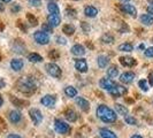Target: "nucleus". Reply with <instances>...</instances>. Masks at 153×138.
I'll return each mask as SVG.
<instances>
[{
    "mask_svg": "<svg viewBox=\"0 0 153 138\" xmlns=\"http://www.w3.org/2000/svg\"><path fill=\"white\" fill-rule=\"evenodd\" d=\"M16 88L22 93H32L37 88V83L32 77L23 76L16 82Z\"/></svg>",
    "mask_w": 153,
    "mask_h": 138,
    "instance_id": "obj_1",
    "label": "nucleus"
},
{
    "mask_svg": "<svg viewBox=\"0 0 153 138\" xmlns=\"http://www.w3.org/2000/svg\"><path fill=\"white\" fill-rule=\"evenodd\" d=\"M97 116L105 123H113L116 121V113L106 105H99L98 106Z\"/></svg>",
    "mask_w": 153,
    "mask_h": 138,
    "instance_id": "obj_2",
    "label": "nucleus"
},
{
    "mask_svg": "<svg viewBox=\"0 0 153 138\" xmlns=\"http://www.w3.org/2000/svg\"><path fill=\"white\" fill-rule=\"evenodd\" d=\"M54 129L58 134H61V135H67L70 132V125L67 124L66 122H63L61 120L56 119L54 121Z\"/></svg>",
    "mask_w": 153,
    "mask_h": 138,
    "instance_id": "obj_3",
    "label": "nucleus"
},
{
    "mask_svg": "<svg viewBox=\"0 0 153 138\" xmlns=\"http://www.w3.org/2000/svg\"><path fill=\"white\" fill-rule=\"evenodd\" d=\"M45 68H46V71H47V73H48L52 77L59 78V77L61 76L62 71H61V69H60V67H59L58 65L53 63V62L47 63V65L45 66Z\"/></svg>",
    "mask_w": 153,
    "mask_h": 138,
    "instance_id": "obj_4",
    "label": "nucleus"
},
{
    "mask_svg": "<svg viewBox=\"0 0 153 138\" xmlns=\"http://www.w3.org/2000/svg\"><path fill=\"white\" fill-rule=\"evenodd\" d=\"M33 38H35V40H36L38 44H40V45H46V44L50 43V36H48L46 32H44V31H42V30L35 31Z\"/></svg>",
    "mask_w": 153,
    "mask_h": 138,
    "instance_id": "obj_5",
    "label": "nucleus"
},
{
    "mask_svg": "<svg viewBox=\"0 0 153 138\" xmlns=\"http://www.w3.org/2000/svg\"><path fill=\"white\" fill-rule=\"evenodd\" d=\"M108 92H109V94H111V96H113L114 98H117V97L126 96V94H127V89H126L123 85L115 84Z\"/></svg>",
    "mask_w": 153,
    "mask_h": 138,
    "instance_id": "obj_6",
    "label": "nucleus"
},
{
    "mask_svg": "<svg viewBox=\"0 0 153 138\" xmlns=\"http://www.w3.org/2000/svg\"><path fill=\"white\" fill-rule=\"evenodd\" d=\"M29 115H30L32 122L35 123L36 125H38L39 123L43 121V115L40 113V111L37 109V108H31L29 111Z\"/></svg>",
    "mask_w": 153,
    "mask_h": 138,
    "instance_id": "obj_7",
    "label": "nucleus"
},
{
    "mask_svg": "<svg viewBox=\"0 0 153 138\" xmlns=\"http://www.w3.org/2000/svg\"><path fill=\"white\" fill-rule=\"evenodd\" d=\"M40 102L45 107H53L56 102V98H55V96H52V94H46L40 99Z\"/></svg>",
    "mask_w": 153,
    "mask_h": 138,
    "instance_id": "obj_8",
    "label": "nucleus"
},
{
    "mask_svg": "<svg viewBox=\"0 0 153 138\" xmlns=\"http://www.w3.org/2000/svg\"><path fill=\"white\" fill-rule=\"evenodd\" d=\"M120 9L122 10L123 13H127V14H129L131 16L136 17V15H137V9L131 4H122V5H120Z\"/></svg>",
    "mask_w": 153,
    "mask_h": 138,
    "instance_id": "obj_9",
    "label": "nucleus"
},
{
    "mask_svg": "<svg viewBox=\"0 0 153 138\" xmlns=\"http://www.w3.org/2000/svg\"><path fill=\"white\" fill-rule=\"evenodd\" d=\"M100 84V88H102L104 90H107V91H109L113 86L115 85L114 81H112L111 78H107V77H104V78H101L99 82Z\"/></svg>",
    "mask_w": 153,
    "mask_h": 138,
    "instance_id": "obj_10",
    "label": "nucleus"
},
{
    "mask_svg": "<svg viewBox=\"0 0 153 138\" xmlns=\"http://www.w3.org/2000/svg\"><path fill=\"white\" fill-rule=\"evenodd\" d=\"M76 104L79 106V108L84 112H89L90 111V102L83 97H77L76 98Z\"/></svg>",
    "mask_w": 153,
    "mask_h": 138,
    "instance_id": "obj_11",
    "label": "nucleus"
},
{
    "mask_svg": "<svg viewBox=\"0 0 153 138\" xmlns=\"http://www.w3.org/2000/svg\"><path fill=\"white\" fill-rule=\"evenodd\" d=\"M75 68L79 73H86L88 71V63L85 59H77L75 61Z\"/></svg>",
    "mask_w": 153,
    "mask_h": 138,
    "instance_id": "obj_12",
    "label": "nucleus"
},
{
    "mask_svg": "<svg viewBox=\"0 0 153 138\" xmlns=\"http://www.w3.org/2000/svg\"><path fill=\"white\" fill-rule=\"evenodd\" d=\"M134 78H135V74H134L132 71H126V73L121 74V76H120V81H121L122 83L129 84V83H131V82L134 81Z\"/></svg>",
    "mask_w": 153,
    "mask_h": 138,
    "instance_id": "obj_13",
    "label": "nucleus"
},
{
    "mask_svg": "<svg viewBox=\"0 0 153 138\" xmlns=\"http://www.w3.org/2000/svg\"><path fill=\"white\" fill-rule=\"evenodd\" d=\"M13 50L16 53H24L25 52V45L21 39H16V40H14V44H13Z\"/></svg>",
    "mask_w": 153,
    "mask_h": 138,
    "instance_id": "obj_14",
    "label": "nucleus"
},
{
    "mask_svg": "<svg viewBox=\"0 0 153 138\" xmlns=\"http://www.w3.org/2000/svg\"><path fill=\"white\" fill-rule=\"evenodd\" d=\"M119 60L121 62V65L124 66V67H134L137 63L136 60L134 58H131V56H121Z\"/></svg>",
    "mask_w": 153,
    "mask_h": 138,
    "instance_id": "obj_15",
    "label": "nucleus"
},
{
    "mask_svg": "<svg viewBox=\"0 0 153 138\" xmlns=\"http://www.w3.org/2000/svg\"><path fill=\"white\" fill-rule=\"evenodd\" d=\"M8 119H9L10 122L15 124V123H19L22 120V115H21V113L19 111H12L8 114Z\"/></svg>",
    "mask_w": 153,
    "mask_h": 138,
    "instance_id": "obj_16",
    "label": "nucleus"
},
{
    "mask_svg": "<svg viewBox=\"0 0 153 138\" xmlns=\"http://www.w3.org/2000/svg\"><path fill=\"white\" fill-rule=\"evenodd\" d=\"M61 22V19L59 15H54V14H48L47 15V23L52 27H58Z\"/></svg>",
    "mask_w": 153,
    "mask_h": 138,
    "instance_id": "obj_17",
    "label": "nucleus"
},
{
    "mask_svg": "<svg viewBox=\"0 0 153 138\" xmlns=\"http://www.w3.org/2000/svg\"><path fill=\"white\" fill-rule=\"evenodd\" d=\"M71 53L74 55H77V56H81V55H84L85 54V48L83 45H79V44H76L71 47Z\"/></svg>",
    "mask_w": 153,
    "mask_h": 138,
    "instance_id": "obj_18",
    "label": "nucleus"
},
{
    "mask_svg": "<svg viewBox=\"0 0 153 138\" xmlns=\"http://www.w3.org/2000/svg\"><path fill=\"white\" fill-rule=\"evenodd\" d=\"M23 66H24V63L21 59H13L10 61V67L14 71H20L23 68Z\"/></svg>",
    "mask_w": 153,
    "mask_h": 138,
    "instance_id": "obj_19",
    "label": "nucleus"
},
{
    "mask_svg": "<svg viewBox=\"0 0 153 138\" xmlns=\"http://www.w3.org/2000/svg\"><path fill=\"white\" fill-rule=\"evenodd\" d=\"M47 9H48L50 14H54V15H59V14H60V8H59V6H58L55 2H53V1L48 2V5H47Z\"/></svg>",
    "mask_w": 153,
    "mask_h": 138,
    "instance_id": "obj_20",
    "label": "nucleus"
},
{
    "mask_svg": "<svg viewBox=\"0 0 153 138\" xmlns=\"http://www.w3.org/2000/svg\"><path fill=\"white\" fill-rule=\"evenodd\" d=\"M100 136L102 138H117L116 134H114L109 129H106V128H101L100 129Z\"/></svg>",
    "mask_w": 153,
    "mask_h": 138,
    "instance_id": "obj_21",
    "label": "nucleus"
},
{
    "mask_svg": "<svg viewBox=\"0 0 153 138\" xmlns=\"http://www.w3.org/2000/svg\"><path fill=\"white\" fill-rule=\"evenodd\" d=\"M84 14L89 17H94L98 14V9L94 7V6H86L84 9Z\"/></svg>",
    "mask_w": 153,
    "mask_h": 138,
    "instance_id": "obj_22",
    "label": "nucleus"
},
{
    "mask_svg": "<svg viewBox=\"0 0 153 138\" xmlns=\"http://www.w3.org/2000/svg\"><path fill=\"white\" fill-rule=\"evenodd\" d=\"M108 62H109V59H108L107 56H105V55H99L97 58V63H98V66H99L100 68L107 67Z\"/></svg>",
    "mask_w": 153,
    "mask_h": 138,
    "instance_id": "obj_23",
    "label": "nucleus"
},
{
    "mask_svg": "<svg viewBox=\"0 0 153 138\" xmlns=\"http://www.w3.org/2000/svg\"><path fill=\"white\" fill-rule=\"evenodd\" d=\"M65 116H66V119L68 120L69 122H75L77 120V114L73 109H67L66 113H65Z\"/></svg>",
    "mask_w": 153,
    "mask_h": 138,
    "instance_id": "obj_24",
    "label": "nucleus"
},
{
    "mask_svg": "<svg viewBox=\"0 0 153 138\" xmlns=\"http://www.w3.org/2000/svg\"><path fill=\"white\" fill-rule=\"evenodd\" d=\"M115 112L119 115H124L126 116V115H128V108L121 105V104H116L115 105Z\"/></svg>",
    "mask_w": 153,
    "mask_h": 138,
    "instance_id": "obj_25",
    "label": "nucleus"
},
{
    "mask_svg": "<svg viewBox=\"0 0 153 138\" xmlns=\"http://www.w3.org/2000/svg\"><path fill=\"white\" fill-rule=\"evenodd\" d=\"M140 22L144 23L145 25H151L153 24V16L149 15V14H143L140 16Z\"/></svg>",
    "mask_w": 153,
    "mask_h": 138,
    "instance_id": "obj_26",
    "label": "nucleus"
},
{
    "mask_svg": "<svg viewBox=\"0 0 153 138\" xmlns=\"http://www.w3.org/2000/svg\"><path fill=\"white\" fill-rule=\"evenodd\" d=\"M107 75L109 77H112V78H115V77L119 75V68L116 67V66H111L109 68L107 69Z\"/></svg>",
    "mask_w": 153,
    "mask_h": 138,
    "instance_id": "obj_27",
    "label": "nucleus"
},
{
    "mask_svg": "<svg viewBox=\"0 0 153 138\" xmlns=\"http://www.w3.org/2000/svg\"><path fill=\"white\" fill-rule=\"evenodd\" d=\"M65 93H66L67 97L73 98V97H76L77 90L74 88V86H67V88H65Z\"/></svg>",
    "mask_w": 153,
    "mask_h": 138,
    "instance_id": "obj_28",
    "label": "nucleus"
},
{
    "mask_svg": "<svg viewBox=\"0 0 153 138\" xmlns=\"http://www.w3.org/2000/svg\"><path fill=\"white\" fill-rule=\"evenodd\" d=\"M132 50H134V46L130 43H123L119 46V51L121 52H131Z\"/></svg>",
    "mask_w": 153,
    "mask_h": 138,
    "instance_id": "obj_29",
    "label": "nucleus"
},
{
    "mask_svg": "<svg viewBox=\"0 0 153 138\" xmlns=\"http://www.w3.org/2000/svg\"><path fill=\"white\" fill-rule=\"evenodd\" d=\"M28 59H29V61L33 62V63H37V62H40L43 60V58L38 53H30L28 55Z\"/></svg>",
    "mask_w": 153,
    "mask_h": 138,
    "instance_id": "obj_30",
    "label": "nucleus"
},
{
    "mask_svg": "<svg viewBox=\"0 0 153 138\" xmlns=\"http://www.w3.org/2000/svg\"><path fill=\"white\" fill-rule=\"evenodd\" d=\"M62 31L66 33V35H73L75 32V27L73 24H65L62 27Z\"/></svg>",
    "mask_w": 153,
    "mask_h": 138,
    "instance_id": "obj_31",
    "label": "nucleus"
},
{
    "mask_svg": "<svg viewBox=\"0 0 153 138\" xmlns=\"http://www.w3.org/2000/svg\"><path fill=\"white\" fill-rule=\"evenodd\" d=\"M101 42L105 43V44H113V43H114V37H113V35H111V33H105V35H102V37H101Z\"/></svg>",
    "mask_w": 153,
    "mask_h": 138,
    "instance_id": "obj_32",
    "label": "nucleus"
},
{
    "mask_svg": "<svg viewBox=\"0 0 153 138\" xmlns=\"http://www.w3.org/2000/svg\"><path fill=\"white\" fill-rule=\"evenodd\" d=\"M10 100H12V102H13L15 106H17V107H24V105H28V101L20 100V99H17V98H14V97H12Z\"/></svg>",
    "mask_w": 153,
    "mask_h": 138,
    "instance_id": "obj_33",
    "label": "nucleus"
},
{
    "mask_svg": "<svg viewBox=\"0 0 153 138\" xmlns=\"http://www.w3.org/2000/svg\"><path fill=\"white\" fill-rule=\"evenodd\" d=\"M124 121L128 123V124H130V125L137 124V120H136L134 116H131V115H126V116H124Z\"/></svg>",
    "mask_w": 153,
    "mask_h": 138,
    "instance_id": "obj_34",
    "label": "nucleus"
},
{
    "mask_svg": "<svg viewBox=\"0 0 153 138\" xmlns=\"http://www.w3.org/2000/svg\"><path fill=\"white\" fill-rule=\"evenodd\" d=\"M138 86L143 90V91H149V83H147V81L146 79H140L139 82H138Z\"/></svg>",
    "mask_w": 153,
    "mask_h": 138,
    "instance_id": "obj_35",
    "label": "nucleus"
},
{
    "mask_svg": "<svg viewBox=\"0 0 153 138\" xmlns=\"http://www.w3.org/2000/svg\"><path fill=\"white\" fill-rule=\"evenodd\" d=\"M42 31H44V32H46V33L48 35V33L53 32V27H52V25H50L48 23H44V24H43V27H42Z\"/></svg>",
    "mask_w": 153,
    "mask_h": 138,
    "instance_id": "obj_36",
    "label": "nucleus"
},
{
    "mask_svg": "<svg viewBox=\"0 0 153 138\" xmlns=\"http://www.w3.org/2000/svg\"><path fill=\"white\" fill-rule=\"evenodd\" d=\"M27 19L29 20V22H30L32 25H37V24H38V20H37V17H35L31 13H28V14H27Z\"/></svg>",
    "mask_w": 153,
    "mask_h": 138,
    "instance_id": "obj_37",
    "label": "nucleus"
},
{
    "mask_svg": "<svg viewBox=\"0 0 153 138\" xmlns=\"http://www.w3.org/2000/svg\"><path fill=\"white\" fill-rule=\"evenodd\" d=\"M48 56H50L52 60H56V59H59L60 54H59V52H58L56 50H51L50 53H48Z\"/></svg>",
    "mask_w": 153,
    "mask_h": 138,
    "instance_id": "obj_38",
    "label": "nucleus"
},
{
    "mask_svg": "<svg viewBox=\"0 0 153 138\" xmlns=\"http://www.w3.org/2000/svg\"><path fill=\"white\" fill-rule=\"evenodd\" d=\"M81 27H82V29H83V31H84V32H89V31L91 30L90 24H89L88 22H85V21H83V22L81 23Z\"/></svg>",
    "mask_w": 153,
    "mask_h": 138,
    "instance_id": "obj_39",
    "label": "nucleus"
},
{
    "mask_svg": "<svg viewBox=\"0 0 153 138\" xmlns=\"http://www.w3.org/2000/svg\"><path fill=\"white\" fill-rule=\"evenodd\" d=\"M66 13H67V15L68 16H71V17H75L76 16V10L75 9H73V8H67L66 9Z\"/></svg>",
    "mask_w": 153,
    "mask_h": 138,
    "instance_id": "obj_40",
    "label": "nucleus"
},
{
    "mask_svg": "<svg viewBox=\"0 0 153 138\" xmlns=\"http://www.w3.org/2000/svg\"><path fill=\"white\" fill-rule=\"evenodd\" d=\"M144 54H145V56H147V58H153V46H152V47L146 48L145 52H144Z\"/></svg>",
    "mask_w": 153,
    "mask_h": 138,
    "instance_id": "obj_41",
    "label": "nucleus"
},
{
    "mask_svg": "<svg viewBox=\"0 0 153 138\" xmlns=\"http://www.w3.org/2000/svg\"><path fill=\"white\" fill-rule=\"evenodd\" d=\"M29 1V4H30L31 6H35V7H38L42 5V1L40 0H28Z\"/></svg>",
    "mask_w": 153,
    "mask_h": 138,
    "instance_id": "obj_42",
    "label": "nucleus"
},
{
    "mask_svg": "<svg viewBox=\"0 0 153 138\" xmlns=\"http://www.w3.org/2000/svg\"><path fill=\"white\" fill-rule=\"evenodd\" d=\"M56 43L60 44V45H66L67 44V40H66V38H63V37H58L56 38Z\"/></svg>",
    "mask_w": 153,
    "mask_h": 138,
    "instance_id": "obj_43",
    "label": "nucleus"
},
{
    "mask_svg": "<svg viewBox=\"0 0 153 138\" xmlns=\"http://www.w3.org/2000/svg\"><path fill=\"white\" fill-rule=\"evenodd\" d=\"M5 129H6V123H5L2 117H0V131L5 130Z\"/></svg>",
    "mask_w": 153,
    "mask_h": 138,
    "instance_id": "obj_44",
    "label": "nucleus"
},
{
    "mask_svg": "<svg viewBox=\"0 0 153 138\" xmlns=\"http://www.w3.org/2000/svg\"><path fill=\"white\" fill-rule=\"evenodd\" d=\"M20 9H21V7H20L17 4H14V5L12 6V12H13V13H14V12H15V13L16 12H19Z\"/></svg>",
    "mask_w": 153,
    "mask_h": 138,
    "instance_id": "obj_45",
    "label": "nucleus"
},
{
    "mask_svg": "<svg viewBox=\"0 0 153 138\" xmlns=\"http://www.w3.org/2000/svg\"><path fill=\"white\" fill-rule=\"evenodd\" d=\"M146 10H147L149 15L153 16V6H147V8H146Z\"/></svg>",
    "mask_w": 153,
    "mask_h": 138,
    "instance_id": "obj_46",
    "label": "nucleus"
},
{
    "mask_svg": "<svg viewBox=\"0 0 153 138\" xmlns=\"http://www.w3.org/2000/svg\"><path fill=\"white\" fill-rule=\"evenodd\" d=\"M149 82H150L151 85H153V71L150 73V75H149Z\"/></svg>",
    "mask_w": 153,
    "mask_h": 138,
    "instance_id": "obj_47",
    "label": "nucleus"
},
{
    "mask_svg": "<svg viewBox=\"0 0 153 138\" xmlns=\"http://www.w3.org/2000/svg\"><path fill=\"white\" fill-rule=\"evenodd\" d=\"M7 138H22L21 136H19V135H16V134H10V135H8Z\"/></svg>",
    "mask_w": 153,
    "mask_h": 138,
    "instance_id": "obj_48",
    "label": "nucleus"
},
{
    "mask_svg": "<svg viewBox=\"0 0 153 138\" xmlns=\"http://www.w3.org/2000/svg\"><path fill=\"white\" fill-rule=\"evenodd\" d=\"M4 86H5V82L2 79H0V89H2Z\"/></svg>",
    "mask_w": 153,
    "mask_h": 138,
    "instance_id": "obj_49",
    "label": "nucleus"
},
{
    "mask_svg": "<svg viewBox=\"0 0 153 138\" xmlns=\"http://www.w3.org/2000/svg\"><path fill=\"white\" fill-rule=\"evenodd\" d=\"M4 28H5V27H4V23H2L1 21H0V31L4 30Z\"/></svg>",
    "mask_w": 153,
    "mask_h": 138,
    "instance_id": "obj_50",
    "label": "nucleus"
},
{
    "mask_svg": "<svg viewBox=\"0 0 153 138\" xmlns=\"http://www.w3.org/2000/svg\"><path fill=\"white\" fill-rule=\"evenodd\" d=\"M131 138H143V137L139 136V135H134V136H131Z\"/></svg>",
    "mask_w": 153,
    "mask_h": 138,
    "instance_id": "obj_51",
    "label": "nucleus"
},
{
    "mask_svg": "<svg viewBox=\"0 0 153 138\" xmlns=\"http://www.w3.org/2000/svg\"><path fill=\"white\" fill-rule=\"evenodd\" d=\"M2 102H4V100L1 98V96H0V107H1V105H2Z\"/></svg>",
    "mask_w": 153,
    "mask_h": 138,
    "instance_id": "obj_52",
    "label": "nucleus"
},
{
    "mask_svg": "<svg viewBox=\"0 0 153 138\" xmlns=\"http://www.w3.org/2000/svg\"><path fill=\"white\" fill-rule=\"evenodd\" d=\"M2 10H4V6L0 4V12H2Z\"/></svg>",
    "mask_w": 153,
    "mask_h": 138,
    "instance_id": "obj_53",
    "label": "nucleus"
},
{
    "mask_svg": "<svg viewBox=\"0 0 153 138\" xmlns=\"http://www.w3.org/2000/svg\"><path fill=\"white\" fill-rule=\"evenodd\" d=\"M1 1H2V2H10L12 0H1Z\"/></svg>",
    "mask_w": 153,
    "mask_h": 138,
    "instance_id": "obj_54",
    "label": "nucleus"
},
{
    "mask_svg": "<svg viewBox=\"0 0 153 138\" xmlns=\"http://www.w3.org/2000/svg\"><path fill=\"white\" fill-rule=\"evenodd\" d=\"M150 4H151V6H153V0H147Z\"/></svg>",
    "mask_w": 153,
    "mask_h": 138,
    "instance_id": "obj_55",
    "label": "nucleus"
},
{
    "mask_svg": "<svg viewBox=\"0 0 153 138\" xmlns=\"http://www.w3.org/2000/svg\"><path fill=\"white\" fill-rule=\"evenodd\" d=\"M51 1H53V2H54V1H55V0H50V2H51Z\"/></svg>",
    "mask_w": 153,
    "mask_h": 138,
    "instance_id": "obj_56",
    "label": "nucleus"
},
{
    "mask_svg": "<svg viewBox=\"0 0 153 138\" xmlns=\"http://www.w3.org/2000/svg\"><path fill=\"white\" fill-rule=\"evenodd\" d=\"M123 1H129V0H123Z\"/></svg>",
    "mask_w": 153,
    "mask_h": 138,
    "instance_id": "obj_57",
    "label": "nucleus"
},
{
    "mask_svg": "<svg viewBox=\"0 0 153 138\" xmlns=\"http://www.w3.org/2000/svg\"><path fill=\"white\" fill-rule=\"evenodd\" d=\"M152 42H153V38H152Z\"/></svg>",
    "mask_w": 153,
    "mask_h": 138,
    "instance_id": "obj_58",
    "label": "nucleus"
},
{
    "mask_svg": "<svg viewBox=\"0 0 153 138\" xmlns=\"http://www.w3.org/2000/svg\"><path fill=\"white\" fill-rule=\"evenodd\" d=\"M75 1H77V0H75Z\"/></svg>",
    "mask_w": 153,
    "mask_h": 138,
    "instance_id": "obj_59",
    "label": "nucleus"
}]
</instances>
